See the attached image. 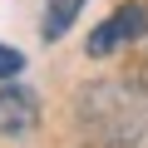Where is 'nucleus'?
<instances>
[{
	"mask_svg": "<svg viewBox=\"0 0 148 148\" xmlns=\"http://www.w3.org/2000/svg\"><path fill=\"white\" fill-rule=\"evenodd\" d=\"M74 128L84 148H148V94L94 79L74 99Z\"/></svg>",
	"mask_w": 148,
	"mask_h": 148,
	"instance_id": "nucleus-1",
	"label": "nucleus"
},
{
	"mask_svg": "<svg viewBox=\"0 0 148 148\" xmlns=\"http://www.w3.org/2000/svg\"><path fill=\"white\" fill-rule=\"evenodd\" d=\"M148 30V0H128V5H119L94 35H89V54H109V49H119L123 40H138Z\"/></svg>",
	"mask_w": 148,
	"mask_h": 148,
	"instance_id": "nucleus-2",
	"label": "nucleus"
},
{
	"mask_svg": "<svg viewBox=\"0 0 148 148\" xmlns=\"http://www.w3.org/2000/svg\"><path fill=\"white\" fill-rule=\"evenodd\" d=\"M40 123V99L30 89H0V133H30Z\"/></svg>",
	"mask_w": 148,
	"mask_h": 148,
	"instance_id": "nucleus-3",
	"label": "nucleus"
},
{
	"mask_svg": "<svg viewBox=\"0 0 148 148\" xmlns=\"http://www.w3.org/2000/svg\"><path fill=\"white\" fill-rule=\"evenodd\" d=\"M79 10H84V0H49L45 5V40H59L74 20H79Z\"/></svg>",
	"mask_w": 148,
	"mask_h": 148,
	"instance_id": "nucleus-4",
	"label": "nucleus"
},
{
	"mask_svg": "<svg viewBox=\"0 0 148 148\" xmlns=\"http://www.w3.org/2000/svg\"><path fill=\"white\" fill-rule=\"evenodd\" d=\"M20 69H25V54L10 49V45H0V79H15Z\"/></svg>",
	"mask_w": 148,
	"mask_h": 148,
	"instance_id": "nucleus-5",
	"label": "nucleus"
},
{
	"mask_svg": "<svg viewBox=\"0 0 148 148\" xmlns=\"http://www.w3.org/2000/svg\"><path fill=\"white\" fill-rule=\"evenodd\" d=\"M138 89H143V94H148V59H143V64H138Z\"/></svg>",
	"mask_w": 148,
	"mask_h": 148,
	"instance_id": "nucleus-6",
	"label": "nucleus"
}]
</instances>
